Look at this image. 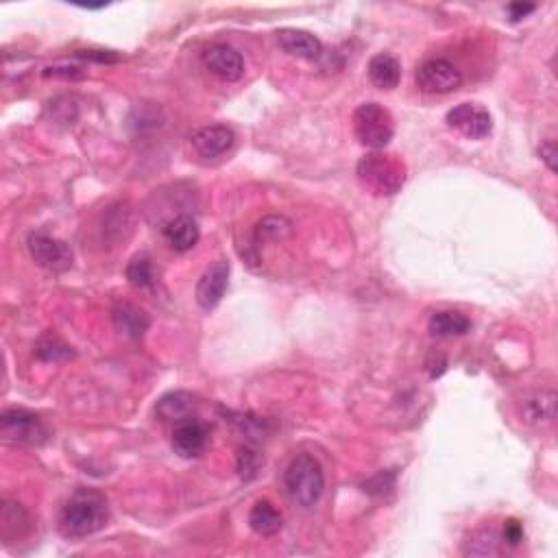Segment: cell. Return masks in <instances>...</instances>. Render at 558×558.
I'll use <instances>...</instances> for the list:
<instances>
[{
  "label": "cell",
  "mask_w": 558,
  "mask_h": 558,
  "mask_svg": "<svg viewBox=\"0 0 558 558\" xmlns=\"http://www.w3.org/2000/svg\"><path fill=\"white\" fill-rule=\"evenodd\" d=\"M362 489H365V493L375 495V498H384L386 493H390L395 489V471H380L378 475L366 480L362 484Z\"/></svg>",
  "instance_id": "26"
},
{
  "label": "cell",
  "mask_w": 558,
  "mask_h": 558,
  "mask_svg": "<svg viewBox=\"0 0 558 558\" xmlns=\"http://www.w3.org/2000/svg\"><path fill=\"white\" fill-rule=\"evenodd\" d=\"M44 76H66V79H79L83 76L81 68L76 66H52V68L44 70Z\"/></svg>",
  "instance_id": "30"
},
{
  "label": "cell",
  "mask_w": 558,
  "mask_h": 558,
  "mask_svg": "<svg viewBox=\"0 0 558 558\" xmlns=\"http://www.w3.org/2000/svg\"><path fill=\"white\" fill-rule=\"evenodd\" d=\"M35 354L40 356L42 360L57 362V360H64V358H70L75 351H73V347L66 345L59 336H55V334H46V336H42L40 342H37Z\"/></svg>",
  "instance_id": "23"
},
{
  "label": "cell",
  "mask_w": 558,
  "mask_h": 558,
  "mask_svg": "<svg viewBox=\"0 0 558 558\" xmlns=\"http://www.w3.org/2000/svg\"><path fill=\"white\" fill-rule=\"evenodd\" d=\"M354 129L362 145L373 151H381L393 140L395 121L384 105L362 103L354 112Z\"/></svg>",
  "instance_id": "4"
},
{
  "label": "cell",
  "mask_w": 558,
  "mask_h": 558,
  "mask_svg": "<svg viewBox=\"0 0 558 558\" xmlns=\"http://www.w3.org/2000/svg\"><path fill=\"white\" fill-rule=\"evenodd\" d=\"M447 125L469 140H484L493 131V118L489 109L478 103H460L447 112Z\"/></svg>",
  "instance_id": "8"
},
{
  "label": "cell",
  "mask_w": 558,
  "mask_h": 558,
  "mask_svg": "<svg viewBox=\"0 0 558 558\" xmlns=\"http://www.w3.org/2000/svg\"><path fill=\"white\" fill-rule=\"evenodd\" d=\"M358 179L378 197H393L406 184V166L386 153H369L358 161Z\"/></svg>",
  "instance_id": "3"
},
{
  "label": "cell",
  "mask_w": 558,
  "mask_h": 558,
  "mask_svg": "<svg viewBox=\"0 0 558 558\" xmlns=\"http://www.w3.org/2000/svg\"><path fill=\"white\" fill-rule=\"evenodd\" d=\"M112 323L116 327V332L125 334L129 338H142L145 332L149 330L151 317L140 310L138 305L131 303H121L114 308L112 312Z\"/></svg>",
  "instance_id": "15"
},
{
  "label": "cell",
  "mask_w": 558,
  "mask_h": 558,
  "mask_svg": "<svg viewBox=\"0 0 558 558\" xmlns=\"http://www.w3.org/2000/svg\"><path fill=\"white\" fill-rule=\"evenodd\" d=\"M290 229H293V223H290L286 216H266L255 225L254 240L255 242L279 240V238L288 236Z\"/></svg>",
  "instance_id": "21"
},
{
  "label": "cell",
  "mask_w": 558,
  "mask_h": 558,
  "mask_svg": "<svg viewBox=\"0 0 558 558\" xmlns=\"http://www.w3.org/2000/svg\"><path fill=\"white\" fill-rule=\"evenodd\" d=\"M125 275L133 288H149L155 284V269H153V260L146 254L133 257L127 264Z\"/></svg>",
  "instance_id": "20"
},
{
  "label": "cell",
  "mask_w": 558,
  "mask_h": 558,
  "mask_svg": "<svg viewBox=\"0 0 558 558\" xmlns=\"http://www.w3.org/2000/svg\"><path fill=\"white\" fill-rule=\"evenodd\" d=\"M236 136L233 131L225 125H208L201 127L199 131H194L193 136V146L205 160H214V157H221L232 149Z\"/></svg>",
  "instance_id": "12"
},
{
  "label": "cell",
  "mask_w": 558,
  "mask_h": 558,
  "mask_svg": "<svg viewBox=\"0 0 558 558\" xmlns=\"http://www.w3.org/2000/svg\"><path fill=\"white\" fill-rule=\"evenodd\" d=\"M249 526L260 537H273L284 526V517H281L278 507L271 504L269 499H257L249 513Z\"/></svg>",
  "instance_id": "17"
},
{
  "label": "cell",
  "mask_w": 558,
  "mask_h": 558,
  "mask_svg": "<svg viewBox=\"0 0 558 558\" xmlns=\"http://www.w3.org/2000/svg\"><path fill=\"white\" fill-rule=\"evenodd\" d=\"M203 64L209 73L216 75L223 81H238L245 73V61H242L240 52L233 46L223 44V42L209 44L203 51Z\"/></svg>",
  "instance_id": "9"
},
{
  "label": "cell",
  "mask_w": 558,
  "mask_h": 558,
  "mask_svg": "<svg viewBox=\"0 0 558 558\" xmlns=\"http://www.w3.org/2000/svg\"><path fill=\"white\" fill-rule=\"evenodd\" d=\"M554 402H556V395L552 393V390L528 399L526 402L528 421H534V423L552 421V419H554Z\"/></svg>",
  "instance_id": "22"
},
{
  "label": "cell",
  "mask_w": 558,
  "mask_h": 558,
  "mask_svg": "<svg viewBox=\"0 0 558 558\" xmlns=\"http://www.w3.org/2000/svg\"><path fill=\"white\" fill-rule=\"evenodd\" d=\"M257 465H260V458H257L255 452L251 450H240V454H238V469H240V475L245 480L254 478V475L257 474Z\"/></svg>",
  "instance_id": "27"
},
{
  "label": "cell",
  "mask_w": 558,
  "mask_h": 558,
  "mask_svg": "<svg viewBox=\"0 0 558 558\" xmlns=\"http://www.w3.org/2000/svg\"><path fill=\"white\" fill-rule=\"evenodd\" d=\"M0 436L18 445H40L49 438V430L37 414L25 408H12L0 414Z\"/></svg>",
  "instance_id": "5"
},
{
  "label": "cell",
  "mask_w": 558,
  "mask_h": 558,
  "mask_svg": "<svg viewBox=\"0 0 558 558\" xmlns=\"http://www.w3.org/2000/svg\"><path fill=\"white\" fill-rule=\"evenodd\" d=\"M27 247L35 264H40L42 269L52 271V273H64L73 266V249L68 247V242L59 240V238L37 232L28 236Z\"/></svg>",
  "instance_id": "6"
},
{
  "label": "cell",
  "mask_w": 558,
  "mask_h": 558,
  "mask_svg": "<svg viewBox=\"0 0 558 558\" xmlns=\"http://www.w3.org/2000/svg\"><path fill=\"white\" fill-rule=\"evenodd\" d=\"M504 543H508V546H517L519 541L523 538V528L522 523L517 522V519H508L507 523H504Z\"/></svg>",
  "instance_id": "28"
},
{
  "label": "cell",
  "mask_w": 558,
  "mask_h": 558,
  "mask_svg": "<svg viewBox=\"0 0 558 558\" xmlns=\"http://www.w3.org/2000/svg\"><path fill=\"white\" fill-rule=\"evenodd\" d=\"M430 327L432 336L447 338V336H462L471 330V321L462 312L456 310H441V312H434L430 317Z\"/></svg>",
  "instance_id": "19"
},
{
  "label": "cell",
  "mask_w": 558,
  "mask_h": 558,
  "mask_svg": "<svg viewBox=\"0 0 558 558\" xmlns=\"http://www.w3.org/2000/svg\"><path fill=\"white\" fill-rule=\"evenodd\" d=\"M107 499L97 489H79L70 495L59 515V530L68 538H83L107 526Z\"/></svg>",
  "instance_id": "1"
},
{
  "label": "cell",
  "mask_w": 558,
  "mask_h": 558,
  "mask_svg": "<svg viewBox=\"0 0 558 558\" xmlns=\"http://www.w3.org/2000/svg\"><path fill=\"white\" fill-rule=\"evenodd\" d=\"M284 484L297 507L314 508L326 491V474L321 462L310 454H297L286 467Z\"/></svg>",
  "instance_id": "2"
},
{
  "label": "cell",
  "mask_w": 558,
  "mask_h": 558,
  "mask_svg": "<svg viewBox=\"0 0 558 558\" xmlns=\"http://www.w3.org/2000/svg\"><path fill=\"white\" fill-rule=\"evenodd\" d=\"M209 441V428L199 419H184L175 423L173 430V450L181 458H194L205 450Z\"/></svg>",
  "instance_id": "10"
},
{
  "label": "cell",
  "mask_w": 558,
  "mask_h": 558,
  "mask_svg": "<svg viewBox=\"0 0 558 558\" xmlns=\"http://www.w3.org/2000/svg\"><path fill=\"white\" fill-rule=\"evenodd\" d=\"M414 81L421 92L428 94H450L460 88L462 75L452 61L428 59L414 73Z\"/></svg>",
  "instance_id": "7"
},
{
  "label": "cell",
  "mask_w": 558,
  "mask_h": 558,
  "mask_svg": "<svg viewBox=\"0 0 558 558\" xmlns=\"http://www.w3.org/2000/svg\"><path fill=\"white\" fill-rule=\"evenodd\" d=\"M369 79L381 90H395L402 81V64L389 52H380V55L371 57Z\"/></svg>",
  "instance_id": "16"
},
{
  "label": "cell",
  "mask_w": 558,
  "mask_h": 558,
  "mask_svg": "<svg viewBox=\"0 0 558 558\" xmlns=\"http://www.w3.org/2000/svg\"><path fill=\"white\" fill-rule=\"evenodd\" d=\"M229 284V264L225 260H216L209 269H205L197 284V303L203 310H212L225 297Z\"/></svg>",
  "instance_id": "11"
},
{
  "label": "cell",
  "mask_w": 558,
  "mask_h": 558,
  "mask_svg": "<svg viewBox=\"0 0 558 558\" xmlns=\"http://www.w3.org/2000/svg\"><path fill=\"white\" fill-rule=\"evenodd\" d=\"M538 155H541V160L546 161L547 169H550L552 173H556V142L554 140L543 142V145L538 146Z\"/></svg>",
  "instance_id": "29"
},
{
  "label": "cell",
  "mask_w": 558,
  "mask_h": 558,
  "mask_svg": "<svg viewBox=\"0 0 558 558\" xmlns=\"http://www.w3.org/2000/svg\"><path fill=\"white\" fill-rule=\"evenodd\" d=\"M465 552L475 556L499 554V537L495 532H478L471 541H467Z\"/></svg>",
  "instance_id": "24"
},
{
  "label": "cell",
  "mask_w": 558,
  "mask_h": 558,
  "mask_svg": "<svg viewBox=\"0 0 558 558\" xmlns=\"http://www.w3.org/2000/svg\"><path fill=\"white\" fill-rule=\"evenodd\" d=\"M194 410V397L185 390H175V393L164 395V397L157 402L155 414L161 419V421H184V419H190Z\"/></svg>",
  "instance_id": "18"
},
{
  "label": "cell",
  "mask_w": 558,
  "mask_h": 558,
  "mask_svg": "<svg viewBox=\"0 0 558 558\" xmlns=\"http://www.w3.org/2000/svg\"><path fill=\"white\" fill-rule=\"evenodd\" d=\"M164 236L175 251L184 254V251H190L197 247L199 238H201V229H199L197 221H194L193 216L179 214V216L170 218V221L166 223Z\"/></svg>",
  "instance_id": "14"
},
{
  "label": "cell",
  "mask_w": 558,
  "mask_h": 558,
  "mask_svg": "<svg viewBox=\"0 0 558 558\" xmlns=\"http://www.w3.org/2000/svg\"><path fill=\"white\" fill-rule=\"evenodd\" d=\"M278 42L281 51L288 55L299 57V59L314 61L323 55V44L317 35L299 28H281L278 33Z\"/></svg>",
  "instance_id": "13"
},
{
  "label": "cell",
  "mask_w": 558,
  "mask_h": 558,
  "mask_svg": "<svg viewBox=\"0 0 558 558\" xmlns=\"http://www.w3.org/2000/svg\"><path fill=\"white\" fill-rule=\"evenodd\" d=\"M236 419H229V421L233 423V428H236L238 434L240 436H247V438H260L266 434V426H269V421L266 419H255V417H249V414H233Z\"/></svg>",
  "instance_id": "25"
},
{
  "label": "cell",
  "mask_w": 558,
  "mask_h": 558,
  "mask_svg": "<svg viewBox=\"0 0 558 558\" xmlns=\"http://www.w3.org/2000/svg\"><path fill=\"white\" fill-rule=\"evenodd\" d=\"M534 4H530V3H513V4H508L507 7V12H508V16H510V20L513 22H517V20H522V18H526L528 13H532L534 12Z\"/></svg>",
  "instance_id": "31"
}]
</instances>
